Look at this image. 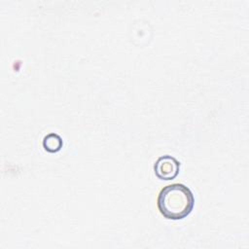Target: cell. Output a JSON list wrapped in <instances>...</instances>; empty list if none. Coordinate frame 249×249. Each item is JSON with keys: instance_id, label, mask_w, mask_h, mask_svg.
<instances>
[{"instance_id": "cell-1", "label": "cell", "mask_w": 249, "mask_h": 249, "mask_svg": "<svg viewBox=\"0 0 249 249\" xmlns=\"http://www.w3.org/2000/svg\"><path fill=\"white\" fill-rule=\"evenodd\" d=\"M160 213L168 220H182L194 209L195 196L184 184L175 183L163 187L157 200Z\"/></svg>"}, {"instance_id": "cell-2", "label": "cell", "mask_w": 249, "mask_h": 249, "mask_svg": "<svg viewBox=\"0 0 249 249\" xmlns=\"http://www.w3.org/2000/svg\"><path fill=\"white\" fill-rule=\"evenodd\" d=\"M180 165V161L177 159L169 155H164L156 160L154 164V172L160 180H173L179 174Z\"/></svg>"}, {"instance_id": "cell-3", "label": "cell", "mask_w": 249, "mask_h": 249, "mask_svg": "<svg viewBox=\"0 0 249 249\" xmlns=\"http://www.w3.org/2000/svg\"><path fill=\"white\" fill-rule=\"evenodd\" d=\"M42 145H43V148L45 149V151H47L49 153H57L61 150L63 141H62V138L58 134L51 132L43 138Z\"/></svg>"}]
</instances>
